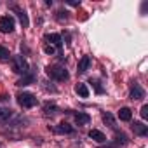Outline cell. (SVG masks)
I'll return each instance as SVG.
<instances>
[{
    "label": "cell",
    "mask_w": 148,
    "mask_h": 148,
    "mask_svg": "<svg viewBox=\"0 0 148 148\" xmlns=\"http://www.w3.org/2000/svg\"><path fill=\"white\" fill-rule=\"evenodd\" d=\"M47 77H51L52 80H58V82H64L70 79V73L64 66H59V64H52V66H47L45 70Z\"/></svg>",
    "instance_id": "6da1fadb"
},
{
    "label": "cell",
    "mask_w": 148,
    "mask_h": 148,
    "mask_svg": "<svg viewBox=\"0 0 148 148\" xmlns=\"http://www.w3.org/2000/svg\"><path fill=\"white\" fill-rule=\"evenodd\" d=\"M16 99H18L19 106H23V108H33V106L38 105V99H37L32 92H19V94L16 96Z\"/></svg>",
    "instance_id": "7a4b0ae2"
},
{
    "label": "cell",
    "mask_w": 148,
    "mask_h": 148,
    "mask_svg": "<svg viewBox=\"0 0 148 148\" xmlns=\"http://www.w3.org/2000/svg\"><path fill=\"white\" fill-rule=\"evenodd\" d=\"M12 71L19 73V75H25V73L30 71V64L23 56H14L12 58Z\"/></svg>",
    "instance_id": "3957f363"
},
{
    "label": "cell",
    "mask_w": 148,
    "mask_h": 148,
    "mask_svg": "<svg viewBox=\"0 0 148 148\" xmlns=\"http://www.w3.org/2000/svg\"><path fill=\"white\" fill-rule=\"evenodd\" d=\"M0 32L2 33H12L14 32V18L12 16L0 18Z\"/></svg>",
    "instance_id": "277c9868"
},
{
    "label": "cell",
    "mask_w": 148,
    "mask_h": 148,
    "mask_svg": "<svg viewBox=\"0 0 148 148\" xmlns=\"http://www.w3.org/2000/svg\"><path fill=\"white\" fill-rule=\"evenodd\" d=\"M37 80V73L35 71H28V73H25V75L16 82V86H19V87H23V86H30V84H33Z\"/></svg>",
    "instance_id": "5b68a950"
},
{
    "label": "cell",
    "mask_w": 148,
    "mask_h": 148,
    "mask_svg": "<svg viewBox=\"0 0 148 148\" xmlns=\"http://www.w3.org/2000/svg\"><path fill=\"white\" fill-rule=\"evenodd\" d=\"M129 96H131V99H134V101H138V99H143L145 98V89L138 84V82H134V86L131 87V92H129Z\"/></svg>",
    "instance_id": "8992f818"
},
{
    "label": "cell",
    "mask_w": 148,
    "mask_h": 148,
    "mask_svg": "<svg viewBox=\"0 0 148 148\" xmlns=\"http://www.w3.org/2000/svg\"><path fill=\"white\" fill-rule=\"evenodd\" d=\"M45 40L49 42V45L58 47V49H61V45H63V38L59 33H49V35H45Z\"/></svg>",
    "instance_id": "52a82bcc"
},
{
    "label": "cell",
    "mask_w": 148,
    "mask_h": 148,
    "mask_svg": "<svg viewBox=\"0 0 148 148\" xmlns=\"http://www.w3.org/2000/svg\"><path fill=\"white\" fill-rule=\"evenodd\" d=\"M89 66H91V56H82L79 64H77V71L79 73H86L89 70Z\"/></svg>",
    "instance_id": "ba28073f"
},
{
    "label": "cell",
    "mask_w": 148,
    "mask_h": 148,
    "mask_svg": "<svg viewBox=\"0 0 148 148\" xmlns=\"http://www.w3.org/2000/svg\"><path fill=\"white\" fill-rule=\"evenodd\" d=\"M91 122V115L89 113H84V112H77L75 113V124L77 125H87Z\"/></svg>",
    "instance_id": "9c48e42d"
},
{
    "label": "cell",
    "mask_w": 148,
    "mask_h": 148,
    "mask_svg": "<svg viewBox=\"0 0 148 148\" xmlns=\"http://www.w3.org/2000/svg\"><path fill=\"white\" fill-rule=\"evenodd\" d=\"M132 131L136 136H146L148 134V125H145L143 122H134L132 124Z\"/></svg>",
    "instance_id": "30bf717a"
},
{
    "label": "cell",
    "mask_w": 148,
    "mask_h": 148,
    "mask_svg": "<svg viewBox=\"0 0 148 148\" xmlns=\"http://www.w3.org/2000/svg\"><path fill=\"white\" fill-rule=\"evenodd\" d=\"M12 115H14V112L11 110V108H0V124H5V122H9L11 119H12Z\"/></svg>",
    "instance_id": "8fae6325"
},
{
    "label": "cell",
    "mask_w": 148,
    "mask_h": 148,
    "mask_svg": "<svg viewBox=\"0 0 148 148\" xmlns=\"http://www.w3.org/2000/svg\"><path fill=\"white\" fill-rule=\"evenodd\" d=\"M54 131L58 134H71L75 129H73L70 124H66V122H61V124H58V127H54Z\"/></svg>",
    "instance_id": "7c38bea8"
},
{
    "label": "cell",
    "mask_w": 148,
    "mask_h": 148,
    "mask_svg": "<svg viewBox=\"0 0 148 148\" xmlns=\"http://www.w3.org/2000/svg\"><path fill=\"white\" fill-rule=\"evenodd\" d=\"M117 117H119V119H120L122 122H129V120L132 119V112H131V108L124 106V108H120V110H119Z\"/></svg>",
    "instance_id": "4fadbf2b"
},
{
    "label": "cell",
    "mask_w": 148,
    "mask_h": 148,
    "mask_svg": "<svg viewBox=\"0 0 148 148\" xmlns=\"http://www.w3.org/2000/svg\"><path fill=\"white\" fill-rule=\"evenodd\" d=\"M89 138L94 139L96 143H105V141H106V136H105L101 131H98V129H91V131H89Z\"/></svg>",
    "instance_id": "5bb4252c"
},
{
    "label": "cell",
    "mask_w": 148,
    "mask_h": 148,
    "mask_svg": "<svg viewBox=\"0 0 148 148\" xmlns=\"http://www.w3.org/2000/svg\"><path fill=\"white\" fill-rule=\"evenodd\" d=\"M103 122L110 127V129H113V131H117V124H115V119H113V115L110 113V112H105L103 113Z\"/></svg>",
    "instance_id": "9a60e30c"
},
{
    "label": "cell",
    "mask_w": 148,
    "mask_h": 148,
    "mask_svg": "<svg viewBox=\"0 0 148 148\" xmlns=\"http://www.w3.org/2000/svg\"><path fill=\"white\" fill-rule=\"evenodd\" d=\"M75 92L80 96V98H89V87L86 84H77L75 86Z\"/></svg>",
    "instance_id": "2e32d148"
},
{
    "label": "cell",
    "mask_w": 148,
    "mask_h": 148,
    "mask_svg": "<svg viewBox=\"0 0 148 148\" xmlns=\"http://www.w3.org/2000/svg\"><path fill=\"white\" fill-rule=\"evenodd\" d=\"M16 12H18V18H19V21H21V25H23V28H28V25H30V19H28V14H26L25 11H21V9H16Z\"/></svg>",
    "instance_id": "e0dca14e"
},
{
    "label": "cell",
    "mask_w": 148,
    "mask_h": 148,
    "mask_svg": "<svg viewBox=\"0 0 148 148\" xmlns=\"http://www.w3.org/2000/svg\"><path fill=\"white\" fill-rule=\"evenodd\" d=\"M59 112V108L56 106V105H51V103H47L45 106H44V113L45 115H56Z\"/></svg>",
    "instance_id": "ac0fdd59"
},
{
    "label": "cell",
    "mask_w": 148,
    "mask_h": 148,
    "mask_svg": "<svg viewBox=\"0 0 148 148\" xmlns=\"http://www.w3.org/2000/svg\"><path fill=\"white\" fill-rule=\"evenodd\" d=\"M9 59H11V52H9V49L4 47V45H0V61H9Z\"/></svg>",
    "instance_id": "d6986e66"
},
{
    "label": "cell",
    "mask_w": 148,
    "mask_h": 148,
    "mask_svg": "<svg viewBox=\"0 0 148 148\" xmlns=\"http://www.w3.org/2000/svg\"><path fill=\"white\" fill-rule=\"evenodd\" d=\"M91 84L94 86V89H96V92H98V94H103V92H105V89L101 87V84H99V80H98V79H91Z\"/></svg>",
    "instance_id": "ffe728a7"
},
{
    "label": "cell",
    "mask_w": 148,
    "mask_h": 148,
    "mask_svg": "<svg viewBox=\"0 0 148 148\" xmlns=\"http://www.w3.org/2000/svg\"><path fill=\"white\" fill-rule=\"evenodd\" d=\"M139 113H141V119L146 120V119H148V105H143L141 110H139Z\"/></svg>",
    "instance_id": "44dd1931"
},
{
    "label": "cell",
    "mask_w": 148,
    "mask_h": 148,
    "mask_svg": "<svg viewBox=\"0 0 148 148\" xmlns=\"http://www.w3.org/2000/svg\"><path fill=\"white\" fill-rule=\"evenodd\" d=\"M56 18H58V21H66V19H68V12H66V11H64V12H63V11H59Z\"/></svg>",
    "instance_id": "7402d4cb"
},
{
    "label": "cell",
    "mask_w": 148,
    "mask_h": 148,
    "mask_svg": "<svg viewBox=\"0 0 148 148\" xmlns=\"http://www.w3.org/2000/svg\"><path fill=\"white\" fill-rule=\"evenodd\" d=\"M44 51H45V54H51V56H52V54L56 52V47H52V45L45 44V45H44Z\"/></svg>",
    "instance_id": "603a6c76"
},
{
    "label": "cell",
    "mask_w": 148,
    "mask_h": 148,
    "mask_svg": "<svg viewBox=\"0 0 148 148\" xmlns=\"http://www.w3.org/2000/svg\"><path fill=\"white\" fill-rule=\"evenodd\" d=\"M5 99H9L7 94H0V101H5Z\"/></svg>",
    "instance_id": "cb8c5ba5"
}]
</instances>
